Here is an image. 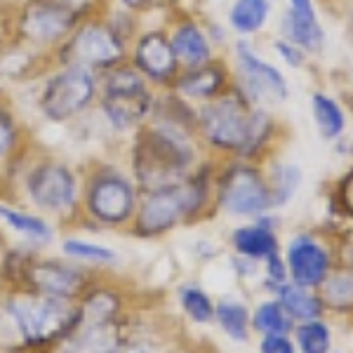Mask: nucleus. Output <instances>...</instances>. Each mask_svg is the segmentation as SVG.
<instances>
[{
  "label": "nucleus",
  "instance_id": "nucleus-1",
  "mask_svg": "<svg viewBox=\"0 0 353 353\" xmlns=\"http://www.w3.org/2000/svg\"><path fill=\"white\" fill-rule=\"evenodd\" d=\"M203 161L198 137L149 121L125 141V165L141 193L179 184Z\"/></svg>",
  "mask_w": 353,
  "mask_h": 353
},
{
  "label": "nucleus",
  "instance_id": "nucleus-2",
  "mask_svg": "<svg viewBox=\"0 0 353 353\" xmlns=\"http://www.w3.org/2000/svg\"><path fill=\"white\" fill-rule=\"evenodd\" d=\"M10 181H14L21 198L45 217L61 221H78L81 217L83 170L59 153L38 149L33 141L10 174Z\"/></svg>",
  "mask_w": 353,
  "mask_h": 353
},
{
  "label": "nucleus",
  "instance_id": "nucleus-3",
  "mask_svg": "<svg viewBox=\"0 0 353 353\" xmlns=\"http://www.w3.org/2000/svg\"><path fill=\"white\" fill-rule=\"evenodd\" d=\"M104 5V0H12L3 12V38L50 57Z\"/></svg>",
  "mask_w": 353,
  "mask_h": 353
},
{
  "label": "nucleus",
  "instance_id": "nucleus-4",
  "mask_svg": "<svg viewBox=\"0 0 353 353\" xmlns=\"http://www.w3.org/2000/svg\"><path fill=\"white\" fill-rule=\"evenodd\" d=\"M196 137L214 156L254 163L264 144L259 109L231 85L224 94L198 106Z\"/></svg>",
  "mask_w": 353,
  "mask_h": 353
},
{
  "label": "nucleus",
  "instance_id": "nucleus-5",
  "mask_svg": "<svg viewBox=\"0 0 353 353\" xmlns=\"http://www.w3.org/2000/svg\"><path fill=\"white\" fill-rule=\"evenodd\" d=\"M31 109L52 128H76L94 113L99 99V73L73 64H52L33 83Z\"/></svg>",
  "mask_w": 353,
  "mask_h": 353
},
{
  "label": "nucleus",
  "instance_id": "nucleus-6",
  "mask_svg": "<svg viewBox=\"0 0 353 353\" xmlns=\"http://www.w3.org/2000/svg\"><path fill=\"white\" fill-rule=\"evenodd\" d=\"M141 189L128 165L111 158H94L83 168L81 217L92 229H130L139 205Z\"/></svg>",
  "mask_w": 353,
  "mask_h": 353
},
{
  "label": "nucleus",
  "instance_id": "nucleus-7",
  "mask_svg": "<svg viewBox=\"0 0 353 353\" xmlns=\"http://www.w3.org/2000/svg\"><path fill=\"white\" fill-rule=\"evenodd\" d=\"M156 97L158 90H153L130 61L99 73V99L92 113L97 128L128 141L151 121Z\"/></svg>",
  "mask_w": 353,
  "mask_h": 353
},
{
  "label": "nucleus",
  "instance_id": "nucleus-8",
  "mask_svg": "<svg viewBox=\"0 0 353 353\" xmlns=\"http://www.w3.org/2000/svg\"><path fill=\"white\" fill-rule=\"evenodd\" d=\"M76 299L45 297V294L19 292L10 299L8 309L12 313L26 346H50L54 339L71 337L81 325V306Z\"/></svg>",
  "mask_w": 353,
  "mask_h": 353
},
{
  "label": "nucleus",
  "instance_id": "nucleus-9",
  "mask_svg": "<svg viewBox=\"0 0 353 353\" xmlns=\"http://www.w3.org/2000/svg\"><path fill=\"white\" fill-rule=\"evenodd\" d=\"M104 8V5H101ZM101 8L83 21L64 45L52 54V64H73L90 68L94 73H104L109 68L128 61L130 45L113 31V26L106 21Z\"/></svg>",
  "mask_w": 353,
  "mask_h": 353
},
{
  "label": "nucleus",
  "instance_id": "nucleus-10",
  "mask_svg": "<svg viewBox=\"0 0 353 353\" xmlns=\"http://www.w3.org/2000/svg\"><path fill=\"white\" fill-rule=\"evenodd\" d=\"M214 208L229 217H261L271 205L269 179L252 161L229 158L214 174Z\"/></svg>",
  "mask_w": 353,
  "mask_h": 353
},
{
  "label": "nucleus",
  "instance_id": "nucleus-11",
  "mask_svg": "<svg viewBox=\"0 0 353 353\" xmlns=\"http://www.w3.org/2000/svg\"><path fill=\"white\" fill-rule=\"evenodd\" d=\"M233 88L252 101L254 106H269L285 101L290 97L288 78L278 66L264 59L250 38H238L233 43Z\"/></svg>",
  "mask_w": 353,
  "mask_h": 353
},
{
  "label": "nucleus",
  "instance_id": "nucleus-12",
  "mask_svg": "<svg viewBox=\"0 0 353 353\" xmlns=\"http://www.w3.org/2000/svg\"><path fill=\"white\" fill-rule=\"evenodd\" d=\"M189 221L191 205L184 189V179H181L179 184L141 193L128 233H132L134 238L151 241V238H161Z\"/></svg>",
  "mask_w": 353,
  "mask_h": 353
},
{
  "label": "nucleus",
  "instance_id": "nucleus-13",
  "mask_svg": "<svg viewBox=\"0 0 353 353\" xmlns=\"http://www.w3.org/2000/svg\"><path fill=\"white\" fill-rule=\"evenodd\" d=\"M128 61L153 90H170L181 73L165 24H144L128 48Z\"/></svg>",
  "mask_w": 353,
  "mask_h": 353
},
{
  "label": "nucleus",
  "instance_id": "nucleus-14",
  "mask_svg": "<svg viewBox=\"0 0 353 353\" xmlns=\"http://www.w3.org/2000/svg\"><path fill=\"white\" fill-rule=\"evenodd\" d=\"M92 288V271L73 259H43L33 257L28 264L19 292L45 294V297L81 299Z\"/></svg>",
  "mask_w": 353,
  "mask_h": 353
},
{
  "label": "nucleus",
  "instance_id": "nucleus-15",
  "mask_svg": "<svg viewBox=\"0 0 353 353\" xmlns=\"http://www.w3.org/2000/svg\"><path fill=\"white\" fill-rule=\"evenodd\" d=\"M33 144L31 128L12 90L0 85V184H8L17 163Z\"/></svg>",
  "mask_w": 353,
  "mask_h": 353
},
{
  "label": "nucleus",
  "instance_id": "nucleus-16",
  "mask_svg": "<svg viewBox=\"0 0 353 353\" xmlns=\"http://www.w3.org/2000/svg\"><path fill=\"white\" fill-rule=\"evenodd\" d=\"M170 45H172L176 61L181 68H196L208 61L217 59V48L212 45L208 36V26L198 17L189 12H172L165 21Z\"/></svg>",
  "mask_w": 353,
  "mask_h": 353
},
{
  "label": "nucleus",
  "instance_id": "nucleus-17",
  "mask_svg": "<svg viewBox=\"0 0 353 353\" xmlns=\"http://www.w3.org/2000/svg\"><path fill=\"white\" fill-rule=\"evenodd\" d=\"M288 273L292 283L301 288H318L332 269V261L325 250L311 233H297L288 245Z\"/></svg>",
  "mask_w": 353,
  "mask_h": 353
},
{
  "label": "nucleus",
  "instance_id": "nucleus-18",
  "mask_svg": "<svg viewBox=\"0 0 353 353\" xmlns=\"http://www.w3.org/2000/svg\"><path fill=\"white\" fill-rule=\"evenodd\" d=\"M231 85L233 76L226 61L212 59L196 68H181V73L176 76V81L170 90H174L176 94L191 101L193 106H201L205 101H212L214 97L224 94Z\"/></svg>",
  "mask_w": 353,
  "mask_h": 353
},
{
  "label": "nucleus",
  "instance_id": "nucleus-19",
  "mask_svg": "<svg viewBox=\"0 0 353 353\" xmlns=\"http://www.w3.org/2000/svg\"><path fill=\"white\" fill-rule=\"evenodd\" d=\"M281 38L299 45L304 52H318L325 43V28L318 21L313 0H288L281 17Z\"/></svg>",
  "mask_w": 353,
  "mask_h": 353
},
{
  "label": "nucleus",
  "instance_id": "nucleus-20",
  "mask_svg": "<svg viewBox=\"0 0 353 353\" xmlns=\"http://www.w3.org/2000/svg\"><path fill=\"white\" fill-rule=\"evenodd\" d=\"M0 226L12 231L31 248L41 250L54 241V224L45 214L28 210L24 205L10 203L0 198Z\"/></svg>",
  "mask_w": 353,
  "mask_h": 353
},
{
  "label": "nucleus",
  "instance_id": "nucleus-21",
  "mask_svg": "<svg viewBox=\"0 0 353 353\" xmlns=\"http://www.w3.org/2000/svg\"><path fill=\"white\" fill-rule=\"evenodd\" d=\"M231 245L241 257L245 259H269L281 250L278 236L273 231L271 221L261 214L252 224H243L231 233Z\"/></svg>",
  "mask_w": 353,
  "mask_h": 353
},
{
  "label": "nucleus",
  "instance_id": "nucleus-22",
  "mask_svg": "<svg viewBox=\"0 0 353 353\" xmlns=\"http://www.w3.org/2000/svg\"><path fill=\"white\" fill-rule=\"evenodd\" d=\"M273 0H233L226 10V26L238 38H252L266 28Z\"/></svg>",
  "mask_w": 353,
  "mask_h": 353
},
{
  "label": "nucleus",
  "instance_id": "nucleus-23",
  "mask_svg": "<svg viewBox=\"0 0 353 353\" xmlns=\"http://www.w3.org/2000/svg\"><path fill=\"white\" fill-rule=\"evenodd\" d=\"M118 346H121V337H118V330L111 321L76 330L68 337L61 353H116Z\"/></svg>",
  "mask_w": 353,
  "mask_h": 353
},
{
  "label": "nucleus",
  "instance_id": "nucleus-24",
  "mask_svg": "<svg viewBox=\"0 0 353 353\" xmlns=\"http://www.w3.org/2000/svg\"><path fill=\"white\" fill-rule=\"evenodd\" d=\"M311 113L313 123L318 128V134L325 141H339L346 130V113L339 106L337 99H332L325 92H316L311 97Z\"/></svg>",
  "mask_w": 353,
  "mask_h": 353
},
{
  "label": "nucleus",
  "instance_id": "nucleus-25",
  "mask_svg": "<svg viewBox=\"0 0 353 353\" xmlns=\"http://www.w3.org/2000/svg\"><path fill=\"white\" fill-rule=\"evenodd\" d=\"M276 292L283 311L290 318H297V321H316L325 309L321 304V299H318V294L309 292V288H301L297 283H283V285L276 288Z\"/></svg>",
  "mask_w": 353,
  "mask_h": 353
},
{
  "label": "nucleus",
  "instance_id": "nucleus-26",
  "mask_svg": "<svg viewBox=\"0 0 353 353\" xmlns=\"http://www.w3.org/2000/svg\"><path fill=\"white\" fill-rule=\"evenodd\" d=\"M121 309V294L111 288H92L83 294L81 306V325H99V323H111Z\"/></svg>",
  "mask_w": 353,
  "mask_h": 353
},
{
  "label": "nucleus",
  "instance_id": "nucleus-27",
  "mask_svg": "<svg viewBox=\"0 0 353 353\" xmlns=\"http://www.w3.org/2000/svg\"><path fill=\"white\" fill-rule=\"evenodd\" d=\"M321 299L323 306L334 311H351L353 309V269L344 266L339 271H332L325 276V281L321 283Z\"/></svg>",
  "mask_w": 353,
  "mask_h": 353
},
{
  "label": "nucleus",
  "instance_id": "nucleus-28",
  "mask_svg": "<svg viewBox=\"0 0 353 353\" xmlns=\"http://www.w3.org/2000/svg\"><path fill=\"white\" fill-rule=\"evenodd\" d=\"M269 179V189H271V205L273 208H283L294 198L299 184H301V170L292 163H278L273 165Z\"/></svg>",
  "mask_w": 353,
  "mask_h": 353
},
{
  "label": "nucleus",
  "instance_id": "nucleus-29",
  "mask_svg": "<svg viewBox=\"0 0 353 353\" xmlns=\"http://www.w3.org/2000/svg\"><path fill=\"white\" fill-rule=\"evenodd\" d=\"M61 252L68 259L78 261V264H88V266H101V264H113L118 259V254L111 248L101 243L92 241H83V238H64L61 241Z\"/></svg>",
  "mask_w": 353,
  "mask_h": 353
},
{
  "label": "nucleus",
  "instance_id": "nucleus-30",
  "mask_svg": "<svg viewBox=\"0 0 353 353\" xmlns=\"http://www.w3.org/2000/svg\"><path fill=\"white\" fill-rule=\"evenodd\" d=\"M221 330L229 334L231 339L245 341L248 339V327H250V313L243 304H238L236 299H224L214 309Z\"/></svg>",
  "mask_w": 353,
  "mask_h": 353
},
{
  "label": "nucleus",
  "instance_id": "nucleus-31",
  "mask_svg": "<svg viewBox=\"0 0 353 353\" xmlns=\"http://www.w3.org/2000/svg\"><path fill=\"white\" fill-rule=\"evenodd\" d=\"M297 334V346L301 353H330L332 346V334L325 323L316 321H304L301 325L294 330Z\"/></svg>",
  "mask_w": 353,
  "mask_h": 353
},
{
  "label": "nucleus",
  "instance_id": "nucleus-32",
  "mask_svg": "<svg viewBox=\"0 0 353 353\" xmlns=\"http://www.w3.org/2000/svg\"><path fill=\"white\" fill-rule=\"evenodd\" d=\"M252 325L264 334H288L292 330V321L278 301H264L252 316Z\"/></svg>",
  "mask_w": 353,
  "mask_h": 353
},
{
  "label": "nucleus",
  "instance_id": "nucleus-33",
  "mask_svg": "<svg viewBox=\"0 0 353 353\" xmlns=\"http://www.w3.org/2000/svg\"><path fill=\"white\" fill-rule=\"evenodd\" d=\"M179 301L184 306L186 316L196 323H210L214 316V306H212V299L203 292L201 288L196 285H184L179 290Z\"/></svg>",
  "mask_w": 353,
  "mask_h": 353
},
{
  "label": "nucleus",
  "instance_id": "nucleus-34",
  "mask_svg": "<svg viewBox=\"0 0 353 353\" xmlns=\"http://www.w3.org/2000/svg\"><path fill=\"white\" fill-rule=\"evenodd\" d=\"M104 3L113 5V8L128 10V12H134L139 17H146V14H153L161 8H165L168 0H104Z\"/></svg>",
  "mask_w": 353,
  "mask_h": 353
},
{
  "label": "nucleus",
  "instance_id": "nucleus-35",
  "mask_svg": "<svg viewBox=\"0 0 353 353\" xmlns=\"http://www.w3.org/2000/svg\"><path fill=\"white\" fill-rule=\"evenodd\" d=\"M273 52L283 59V64H288L290 68H299L304 66L306 61V52L299 48V45L285 41V38H278L276 43H273Z\"/></svg>",
  "mask_w": 353,
  "mask_h": 353
},
{
  "label": "nucleus",
  "instance_id": "nucleus-36",
  "mask_svg": "<svg viewBox=\"0 0 353 353\" xmlns=\"http://www.w3.org/2000/svg\"><path fill=\"white\" fill-rule=\"evenodd\" d=\"M337 203L341 212L353 217V168L341 176V181L337 184Z\"/></svg>",
  "mask_w": 353,
  "mask_h": 353
},
{
  "label": "nucleus",
  "instance_id": "nucleus-37",
  "mask_svg": "<svg viewBox=\"0 0 353 353\" xmlns=\"http://www.w3.org/2000/svg\"><path fill=\"white\" fill-rule=\"evenodd\" d=\"M259 353H297L288 334H264L259 344Z\"/></svg>",
  "mask_w": 353,
  "mask_h": 353
},
{
  "label": "nucleus",
  "instance_id": "nucleus-38",
  "mask_svg": "<svg viewBox=\"0 0 353 353\" xmlns=\"http://www.w3.org/2000/svg\"><path fill=\"white\" fill-rule=\"evenodd\" d=\"M116 353H156V351H153V346L144 344V341H128V344L121 341Z\"/></svg>",
  "mask_w": 353,
  "mask_h": 353
},
{
  "label": "nucleus",
  "instance_id": "nucleus-39",
  "mask_svg": "<svg viewBox=\"0 0 353 353\" xmlns=\"http://www.w3.org/2000/svg\"><path fill=\"white\" fill-rule=\"evenodd\" d=\"M341 144H344V146H341V149H344V153H353V134L351 137H341Z\"/></svg>",
  "mask_w": 353,
  "mask_h": 353
},
{
  "label": "nucleus",
  "instance_id": "nucleus-40",
  "mask_svg": "<svg viewBox=\"0 0 353 353\" xmlns=\"http://www.w3.org/2000/svg\"><path fill=\"white\" fill-rule=\"evenodd\" d=\"M346 266L353 269V243H349V257H346Z\"/></svg>",
  "mask_w": 353,
  "mask_h": 353
}]
</instances>
